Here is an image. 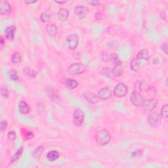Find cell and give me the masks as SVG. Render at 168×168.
Segmentation results:
<instances>
[{"label": "cell", "instance_id": "obj_2", "mask_svg": "<svg viewBox=\"0 0 168 168\" xmlns=\"http://www.w3.org/2000/svg\"><path fill=\"white\" fill-rule=\"evenodd\" d=\"M85 68L82 63H73L68 69V72L70 75H77L85 72Z\"/></svg>", "mask_w": 168, "mask_h": 168}, {"label": "cell", "instance_id": "obj_17", "mask_svg": "<svg viewBox=\"0 0 168 168\" xmlns=\"http://www.w3.org/2000/svg\"><path fill=\"white\" fill-rule=\"evenodd\" d=\"M137 59L139 60H148L150 59V53L146 49H143L139 51V53L137 55Z\"/></svg>", "mask_w": 168, "mask_h": 168}, {"label": "cell", "instance_id": "obj_4", "mask_svg": "<svg viewBox=\"0 0 168 168\" xmlns=\"http://www.w3.org/2000/svg\"><path fill=\"white\" fill-rule=\"evenodd\" d=\"M84 113L80 108H77L74 113L73 122L77 127H80L84 121Z\"/></svg>", "mask_w": 168, "mask_h": 168}, {"label": "cell", "instance_id": "obj_23", "mask_svg": "<svg viewBox=\"0 0 168 168\" xmlns=\"http://www.w3.org/2000/svg\"><path fill=\"white\" fill-rule=\"evenodd\" d=\"M47 159L51 161H55L59 158V152L57 150L50 151L49 153H48L47 155Z\"/></svg>", "mask_w": 168, "mask_h": 168}, {"label": "cell", "instance_id": "obj_10", "mask_svg": "<svg viewBox=\"0 0 168 168\" xmlns=\"http://www.w3.org/2000/svg\"><path fill=\"white\" fill-rule=\"evenodd\" d=\"M98 97L102 101H106L111 97L112 91L108 88H103L98 92Z\"/></svg>", "mask_w": 168, "mask_h": 168}, {"label": "cell", "instance_id": "obj_29", "mask_svg": "<svg viewBox=\"0 0 168 168\" xmlns=\"http://www.w3.org/2000/svg\"><path fill=\"white\" fill-rule=\"evenodd\" d=\"M110 60L112 61V63L116 65L118 64H121L122 61L119 60L118 56L116 54H112L110 55Z\"/></svg>", "mask_w": 168, "mask_h": 168}, {"label": "cell", "instance_id": "obj_32", "mask_svg": "<svg viewBox=\"0 0 168 168\" xmlns=\"http://www.w3.org/2000/svg\"><path fill=\"white\" fill-rule=\"evenodd\" d=\"M0 92H1V94L3 97H4L5 98H7L9 97V90L7 89V88H6L5 86L1 85V87H0Z\"/></svg>", "mask_w": 168, "mask_h": 168}, {"label": "cell", "instance_id": "obj_25", "mask_svg": "<svg viewBox=\"0 0 168 168\" xmlns=\"http://www.w3.org/2000/svg\"><path fill=\"white\" fill-rule=\"evenodd\" d=\"M24 72L26 75L28 76L29 77H32V78H34L37 75V73L35 72L34 70H32L31 69L28 67H26L24 69Z\"/></svg>", "mask_w": 168, "mask_h": 168}, {"label": "cell", "instance_id": "obj_6", "mask_svg": "<svg viewBox=\"0 0 168 168\" xmlns=\"http://www.w3.org/2000/svg\"><path fill=\"white\" fill-rule=\"evenodd\" d=\"M67 42L69 49L71 50H75L79 43V38L76 34H70L67 38Z\"/></svg>", "mask_w": 168, "mask_h": 168}, {"label": "cell", "instance_id": "obj_38", "mask_svg": "<svg viewBox=\"0 0 168 168\" xmlns=\"http://www.w3.org/2000/svg\"><path fill=\"white\" fill-rule=\"evenodd\" d=\"M167 47H168V46H167V43H164L161 45V50H162L164 53L165 54H167Z\"/></svg>", "mask_w": 168, "mask_h": 168}, {"label": "cell", "instance_id": "obj_12", "mask_svg": "<svg viewBox=\"0 0 168 168\" xmlns=\"http://www.w3.org/2000/svg\"><path fill=\"white\" fill-rule=\"evenodd\" d=\"M83 96L87 100V101L91 103V104H97L99 102V99L98 96L91 91H85L83 93Z\"/></svg>", "mask_w": 168, "mask_h": 168}, {"label": "cell", "instance_id": "obj_37", "mask_svg": "<svg viewBox=\"0 0 168 168\" xmlns=\"http://www.w3.org/2000/svg\"><path fill=\"white\" fill-rule=\"evenodd\" d=\"M95 18L97 20L101 21L103 18H104V15L101 13H97L95 15Z\"/></svg>", "mask_w": 168, "mask_h": 168}, {"label": "cell", "instance_id": "obj_22", "mask_svg": "<svg viewBox=\"0 0 168 168\" xmlns=\"http://www.w3.org/2000/svg\"><path fill=\"white\" fill-rule=\"evenodd\" d=\"M49 97L51 100L56 103H59V101H60L59 91H57L56 89H53L51 90V91L49 94Z\"/></svg>", "mask_w": 168, "mask_h": 168}, {"label": "cell", "instance_id": "obj_8", "mask_svg": "<svg viewBox=\"0 0 168 168\" xmlns=\"http://www.w3.org/2000/svg\"><path fill=\"white\" fill-rule=\"evenodd\" d=\"M158 105V101L155 99H150L146 101H144L143 107L145 111L149 112L153 111Z\"/></svg>", "mask_w": 168, "mask_h": 168}, {"label": "cell", "instance_id": "obj_33", "mask_svg": "<svg viewBox=\"0 0 168 168\" xmlns=\"http://www.w3.org/2000/svg\"><path fill=\"white\" fill-rule=\"evenodd\" d=\"M16 137H17V135H16L15 132L13 131L9 132V133H7V138L10 141H15V139H16Z\"/></svg>", "mask_w": 168, "mask_h": 168}, {"label": "cell", "instance_id": "obj_14", "mask_svg": "<svg viewBox=\"0 0 168 168\" xmlns=\"http://www.w3.org/2000/svg\"><path fill=\"white\" fill-rule=\"evenodd\" d=\"M16 30H17V28H16L15 26L14 25H12V26H10V27L6 28L5 30V34L6 38H7L8 40H10V41L13 40V39L15 38Z\"/></svg>", "mask_w": 168, "mask_h": 168}, {"label": "cell", "instance_id": "obj_41", "mask_svg": "<svg viewBox=\"0 0 168 168\" xmlns=\"http://www.w3.org/2000/svg\"><path fill=\"white\" fill-rule=\"evenodd\" d=\"M37 1H25L24 3L26 4H34V3H36Z\"/></svg>", "mask_w": 168, "mask_h": 168}, {"label": "cell", "instance_id": "obj_42", "mask_svg": "<svg viewBox=\"0 0 168 168\" xmlns=\"http://www.w3.org/2000/svg\"><path fill=\"white\" fill-rule=\"evenodd\" d=\"M57 4H65V3L67 2V1H55Z\"/></svg>", "mask_w": 168, "mask_h": 168}, {"label": "cell", "instance_id": "obj_7", "mask_svg": "<svg viewBox=\"0 0 168 168\" xmlns=\"http://www.w3.org/2000/svg\"><path fill=\"white\" fill-rule=\"evenodd\" d=\"M148 122L152 127H156L159 126L161 122V117L156 112H152L148 116Z\"/></svg>", "mask_w": 168, "mask_h": 168}, {"label": "cell", "instance_id": "obj_35", "mask_svg": "<svg viewBox=\"0 0 168 168\" xmlns=\"http://www.w3.org/2000/svg\"><path fill=\"white\" fill-rule=\"evenodd\" d=\"M101 59H102V60L103 61H105V62H107V61L110 60V55H109L105 52V53H103L102 54V55H101Z\"/></svg>", "mask_w": 168, "mask_h": 168}, {"label": "cell", "instance_id": "obj_20", "mask_svg": "<svg viewBox=\"0 0 168 168\" xmlns=\"http://www.w3.org/2000/svg\"><path fill=\"white\" fill-rule=\"evenodd\" d=\"M45 150V147L44 146H39L36 149H35L33 153V157L35 158V160H40V158L41 157L43 153Z\"/></svg>", "mask_w": 168, "mask_h": 168}, {"label": "cell", "instance_id": "obj_5", "mask_svg": "<svg viewBox=\"0 0 168 168\" xmlns=\"http://www.w3.org/2000/svg\"><path fill=\"white\" fill-rule=\"evenodd\" d=\"M114 95L117 97H123L127 93V88L124 83H119L116 85L114 89Z\"/></svg>", "mask_w": 168, "mask_h": 168}, {"label": "cell", "instance_id": "obj_16", "mask_svg": "<svg viewBox=\"0 0 168 168\" xmlns=\"http://www.w3.org/2000/svg\"><path fill=\"white\" fill-rule=\"evenodd\" d=\"M18 110L22 114H28L30 111V106H29L28 103L24 101H20L18 103Z\"/></svg>", "mask_w": 168, "mask_h": 168}, {"label": "cell", "instance_id": "obj_26", "mask_svg": "<svg viewBox=\"0 0 168 168\" xmlns=\"http://www.w3.org/2000/svg\"><path fill=\"white\" fill-rule=\"evenodd\" d=\"M21 60H22V57L18 52H15L12 55L11 61L14 64H17L18 63H20Z\"/></svg>", "mask_w": 168, "mask_h": 168}, {"label": "cell", "instance_id": "obj_13", "mask_svg": "<svg viewBox=\"0 0 168 168\" xmlns=\"http://www.w3.org/2000/svg\"><path fill=\"white\" fill-rule=\"evenodd\" d=\"M61 82H62L66 88L70 89H76L78 86V83L75 80H72L67 77H63L61 79Z\"/></svg>", "mask_w": 168, "mask_h": 168}, {"label": "cell", "instance_id": "obj_24", "mask_svg": "<svg viewBox=\"0 0 168 168\" xmlns=\"http://www.w3.org/2000/svg\"><path fill=\"white\" fill-rule=\"evenodd\" d=\"M22 152H23V147H21L18 148V149L16 152V153L11 158L12 162H15V161H17L19 158H20L22 154Z\"/></svg>", "mask_w": 168, "mask_h": 168}, {"label": "cell", "instance_id": "obj_18", "mask_svg": "<svg viewBox=\"0 0 168 168\" xmlns=\"http://www.w3.org/2000/svg\"><path fill=\"white\" fill-rule=\"evenodd\" d=\"M46 32L51 37H55L57 35L58 32L57 26L54 24H48L46 27Z\"/></svg>", "mask_w": 168, "mask_h": 168}, {"label": "cell", "instance_id": "obj_9", "mask_svg": "<svg viewBox=\"0 0 168 168\" xmlns=\"http://www.w3.org/2000/svg\"><path fill=\"white\" fill-rule=\"evenodd\" d=\"M11 5L7 1H0V14L9 15L11 13Z\"/></svg>", "mask_w": 168, "mask_h": 168}, {"label": "cell", "instance_id": "obj_15", "mask_svg": "<svg viewBox=\"0 0 168 168\" xmlns=\"http://www.w3.org/2000/svg\"><path fill=\"white\" fill-rule=\"evenodd\" d=\"M124 66H122V63L116 64V65H114V68H113V69L112 70V75L114 77H119L124 74Z\"/></svg>", "mask_w": 168, "mask_h": 168}, {"label": "cell", "instance_id": "obj_3", "mask_svg": "<svg viewBox=\"0 0 168 168\" xmlns=\"http://www.w3.org/2000/svg\"><path fill=\"white\" fill-rule=\"evenodd\" d=\"M131 102L136 106H142L144 103V99L143 96L138 91H133L130 96Z\"/></svg>", "mask_w": 168, "mask_h": 168}, {"label": "cell", "instance_id": "obj_21", "mask_svg": "<svg viewBox=\"0 0 168 168\" xmlns=\"http://www.w3.org/2000/svg\"><path fill=\"white\" fill-rule=\"evenodd\" d=\"M130 67L131 69L136 72V71H139L141 69V64L140 62V60L138 59H134L132 60V61L131 62V64H130Z\"/></svg>", "mask_w": 168, "mask_h": 168}, {"label": "cell", "instance_id": "obj_19", "mask_svg": "<svg viewBox=\"0 0 168 168\" xmlns=\"http://www.w3.org/2000/svg\"><path fill=\"white\" fill-rule=\"evenodd\" d=\"M69 17V11L65 8H60L58 11V17L62 21H65Z\"/></svg>", "mask_w": 168, "mask_h": 168}, {"label": "cell", "instance_id": "obj_40", "mask_svg": "<svg viewBox=\"0 0 168 168\" xmlns=\"http://www.w3.org/2000/svg\"><path fill=\"white\" fill-rule=\"evenodd\" d=\"M5 46V41L4 40V38L2 36H1V40H0V50L2 51L3 49H4Z\"/></svg>", "mask_w": 168, "mask_h": 168}, {"label": "cell", "instance_id": "obj_31", "mask_svg": "<svg viewBox=\"0 0 168 168\" xmlns=\"http://www.w3.org/2000/svg\"><path fill=\"white\" fill-rule=\"evenodd\" d=\"M167 117H168V105L166 104L163 106V107L161 108V118L166 119Z\"/></svg>", "mask_w": 168, "mask_h": 168}, {"label": "cell", "instance_id": "obj_36", "mask_svg": "<svg viewBox=\"0 0 168 168\" xmlns=\"http://www.w3.org/2000/svg\"><path fill=\"white\" fill-rule=\"evenodd\" d=\"M88 3L89 4L91 5L92 6H97L101 4V2L97 0H92V1H88Z\"/></svg>", "mask_w": 168, "mask_h": 168}, {"label": "cell", "instance_id": "obj_30", "mask_svg": "<svg viewBox=\"0 0 168 168\" xmlns=\"http://www.w3.org/2000/svg\"><path fill=\"white\" fill-rule=\"evenodd\" d=\"M9 77H10V79L12 80H13V81L19 80V77L18 76L17 72L15 70H11V71H9Z\"/></svg>", "mask_w": 168, "mask_h": 168}, {"label": "cell", "instance_id": "obj_34", "mask_svg": "<svg viewBox=\"0 0 168 168\" xmlns=\"http://www.w3.org/2000/svg\"><path fill=\"white\" fill-rule=\"evenodd\" d=\"M7 127V122L5 120H3L1 122V124H0V130L1 131H4Z\"/></svg>", "mask_w": 168, "mask_h": 168}, {"label": "cell", "instance_id": "obj_39", "mask_svg": "<svg viewBox=\"0 0 168 168\" xmlns=\"http://www.w3.org/2000/svg\"><path fill=\"white\" fill-rule=\"evenodd\" d=\"M34 135L33 133H32V132H28L27 135H26V137H27L28 140L32 139L34 138Z\"/></svg>", "mask_w": 168, "mask_h": 168}, {"label": "cell", "instance_id": "obj_28", "mask_svg": "<svg viewBox=\"0 0 168 168\" xmlns=\"http://www.w3.org/2000/svg\"><path fill=\"white\" fill-rule=\"evenodd\" d=\"M40 19L43 22H48L51 20V15L48 13L43 12L40 15Z\"/></svg>", "mask_w": 168, "mask_h": 168}, {"label": "cell", "instance_id": "obj_11", "mask_svg": "<svg viewBox=\"0 0 168 168\" xmlns=\"http://www.w3.org/2000/svg\"><path fill=\"white\" fill-rule=\"evenodd\" d=\"M89 13V9L85 6H77L75 9V14L80 18H84Z\"/></svg>", "mask_w": 168, "mask_h": 168}, {"label": "cell", "instance_id": "obj_27", "mask_svg": "<svg viewBox=\"0 0 168 168\" xmlns=\"http://www.w3.org/2000/svg\"><path fill=\"white\" fill-rule=\"evenodd\" d=\"M101 73L103 76H105L107 77H109V78H112L113 75H112V70L109 69L108 67H105L103 68Z\"/></svg>", "mask_w": 168, "mask_h": 168}, {"label": "cell", "instance_id": "obj_1", "mask_svg": "<svg viewBox=\"0 0 168 168\" xmlns=\"http://www.w3.org/2000/svg\"><path fill=\"white\" fill-rule=\"evenodd\" d=\"M95 140L100 146H105L111 140V135L106 130H101L97 132Z\"/></svg>", "mask_w": 168, "mask_h": 168}]
</instances>
